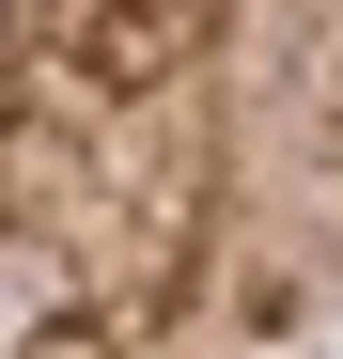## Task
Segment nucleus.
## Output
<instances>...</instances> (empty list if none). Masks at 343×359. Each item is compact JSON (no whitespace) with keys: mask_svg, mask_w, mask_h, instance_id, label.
Wrapping results in <instances>:
<instances>
[{"mask_svg":"<svg viewBox=\"0 0 343 359\" xmlns=\"http://www.w3.org/2000/svg\"><path fill=\"white\" fill-rule=\"evenodd\" d=\"M0 359H343V0H0Z\"/></svg>","mask_w":343,"mask_h":359,"instance_id":"obj_1","label":"nucleus"}]
</instances>
